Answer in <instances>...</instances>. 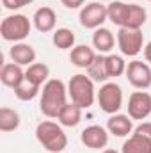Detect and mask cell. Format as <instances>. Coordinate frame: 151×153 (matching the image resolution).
<instances>
[{
	"instance_id": "obj_10",
	"label": "cell",
	"mask_w": 151,
	"mask_h": 153,
	"mask_svg": "<svg viewBox=\"0 0 151 153\" xmlns=\"http://www.w3.org/2000/svg\"><path fill=\"white\" fill-rule=\"evenodd\" d=\"M80 141L89 150H103L109 144V130L101 125H89L82 130Z\"/></svg>"
},
{
	"instance_id": "obj_21",
	"label": "cell",
	"mask_w": 151,
	"mask_h": 153,
	"mask_svg": "<svg viewBox=\"0 0 151 153\" xmlns=\"http://www.w3.org/2000/svg\"><path fill=\"white\" fill-rule=\"evenodd\" d=\"M21 119L18 111L11 109V107H2L0 109V132L4 134H9V132H14L18 130Z\"/></svg>"
},
{
	"instance_id": "obj_8",
	"label": "cell",
	"mask_w": 151,
	"mask_h": 153,
	"mask_svg": "<svg viewBox=\"0 0 151 153\" xmlns=\"http://www.w3.org/2000/svg\"><path fill=\"white\" fill-rule=\"evenodd\" d=\"M124 75L135 89L144 91V89L151 87V66L148 62H142V61H137V59L128 62V68H126Z\"/></svg>"
},
{
	"instance_id": "obj_29",
	"label": "cell",
	"mask_w": 151,
	"mask_h": 153,
	"mask_svg": "<svg viewBox=\"0 0 151 153\" xmlns=\"http://www.w3.org/2000/svg\"><path fill=\"white\" fill-rule=\"evenodd\" d=\"M61 2L66 9H78V7H84L85 0H61Z\"/></svg>"
},
{
	"instance_id": "obj_13",
	"label": "cell",
	"mask_w": 151,
	"mask_h": 153,
	"mask_svg": "<svg viewBox=\"0 0 151 153\" xmlns=\"http://www.w3.org/2000/svg\"><path fill=\"white\" fill-rule=\"evenodd\" d=\"M23 80H25V71L21 70L20 64H16V62L2 64V70H0V82H2L5 87L16 89Z\"/></svg>"
},
{
	"instance_id": "obj_19",
	"label": "cell",
	"mask_w": 151,
	"mask_h": 153,
	"mask_svg": "<svg viewBox=\"0 0 151 153\" xmlns=\"http://www.w3.org/2000/svg\"><path fill=\"white\" fill-rule=\"evenodd\" d=\"M82 111H84L82 107H78L76 103L70 102V103H66V105L62 107V111L59 112L57 119H59V123H61L62 126L73 128V126H76V125L82 121Z\"/></svg>"
},
{
	"instance_id": "obj_5",
	"label": "cell",
	"mask_w": 151,
	"mask_h": 153,
	"mask_svg": "<svg viewBox=\"0 0 151 153\" xmlns=\"http://www.w3.org/2000/svg\"><path fill=\"white\" fill-rule=\"evenodd\" d=\"M96 100L105 114H117L123 107V89L115 82H105L96 93Z\"/></svg>"
},
{
	"instance_id": "obj_26",
	"label": "cell",
	"mask_w": 151,
	"mask_h": 153,
	"mask_svg": "<svg viewBox=\"0 0 151 153\" xmlns=\"http://www.w3.org/2000/svg\"><path fill=\"white\" fill-rule=\"evenodd\" d=\"M13 91H14V94H16L18 100H21V102H30V100H34L39 93H41V87L36 85V84H32V82H29V80L25 78V80H23L16 89H13Z\"/></svg>"
},
{
	"instance_id": "obj_16",
	"label": "cell",
	"mask_w": 151,
	"mask_h": 153,
	"mask_svg": "<svg viewBox=\"0 0 151 153\" xmlns=\"http://www.w3.org/2000/svg\"><path fill=\"white\" fill-rule=\"evenodd\" d=\"M114 43H117L114 38L112 30L110 29H105V27H100L94 30L93 34V48L98 50V53H110L114 48Z\"/></svg>"
},
{
	"instance_id": "obj_32",
	"label": "cell",
	"mask_w": 151,
	"mask_h": 153,
	"mask_svg": "<svg viewBox=\"0 0 151 153\" xmlns=\"http://www.w3.org/2000/svg\"><path fill=\"white\" fill-rule=\"evenodd\" d=\"M98 2H112V0H98Z\"/></svg>"
},
{
	"instance_id": "obj_15",
	"label": "cell",
	"mask_w": 151,
	"mask_h": 153,
	"mask_svg": "<svg viewBox=\"0 0 151 153\" xmlns=\"http://www.w3.org/2000/svg\"><path fill=\"white\" fill-rule=\"evenodd\" d=\"M96 55H98V53L94 52V48H91V46H87V45H75V48H71L70 61H71V64L76 66V68L87 70V68L94 62Z\"/></svg>"
},
{
	"instance_id": "obj_23",
	"label": "cell",
	"mask_w": 151,
	"mask_h": 153,
	"mask_svg": "<svg viewBox=\"0 0 151 153\" xmlns=\"http://www.w3.org/2000/svg\"><path fill=\"white\" fill-rule=\"evenodd\" d=\"M52 43L55 45V48L59 50H71L75 48V32L71 29L61 27L57 30H53L52 34Z\"/></svg>"
},
{
	"instance_id": "obj_11",
	"label": "cell",
	"mask_w": 151,
	"mask_h": 153,
	"mask_svg": "<svg viewBox=\"0 0 151 153\" xmlns=\"http://www.w3.org/2000/svg\"><path fill=\"white\" fill-rule=\"evenodd\" d=\"M32 23L36 27V30L41 34H48V32H53L55 30V23H57V14L52 7L48 5H43L36 9L34 16H32Z\"/></svg>"
},
{
	"instance_id": "obj_9",
	"label": "cell",
	"mask_w": 151,
	"mask_h": 153,
	"mask_svg": "<svg viewBox=\"0 0 151 153\" xmlns=\"http://www.w3.org/2000/svg\"><path fill=\"white\" fill-rule=\"evenodd\" d=\"M151 114V94L146 91H133L128 98V116L132 119H146Z\"/></svg>"
},
{
	"instance_id": "obj_2",
	"label": "cell",
	"mask_w": 151,
	"mask_h": 153,
	"mask_svg": "<svg viewBox=\"0 0 151 153\" xmlns=\"http://www.w3.org/2000/svg\"><path fill=\"white\" fill-rule=\"evenodd\" d=\"M36 139L48 153H62L68 146V135L61 123L44 119L36 126Z\"/></svg>"
},
{
	"instance_id": "obj_31",
	"label": "cell",
	"mask_w": 151,
	"mask_h": 153,
	"mask_svg": "<svg viewBox=\"0 0 151 153\" xmlns=\"http://www.w3.org/2000/svg\"><path fill=\"white\" fill-rule=\"evenodd\" d=\"M101 153H119L117 150H112V148H107V150H103Z\"/></svg>"
},
{
	"instance_id": "obj_18",
	"label": "cell",
	"mask_w": 151,
	"mask_h": 153,
	"mask_svg": "<svg viewBox=\"0 0 151 153\" xmlns=\"http://www.w3.org/2000/svg\"><path fill=\"white\" fill-rule=\"evenodd\" d=\"M121 153H151V139L133 132L123 143Z\"/></svg>"
},
{
	"instance_id": "obj_33",
	"label": "cell",
	"mask_w": 151,
	"mask_h": 153,
	"mask_svg": "<svg viewBox=\"0 0 151 153\" xmlns=\"http://www.w3.org/2000/svg\"><path fill=\"white\" fill-rule=\"evenodd\" d=\"M123 2H135V0H123Z\"/></svg>"
},
{
	"instance_id": "obj_25",
	"label": "cell",
	"mask_w": 151,
	"mask_h": 153,
	"mask_svg": "<svg viewBox=\"0 0 151 153\" xmlns=\"http://www.w3.org/2000/svg\"><path fill=\"white\" fill-rule=\"evenodd\" d=\"M105 64H107V73H109L110 78L124 75L126 68H128V64L124 62L123 55H117V53H107L105 55Z\"/></svg>"
},
{
	"instance_id": "obj_20",
	"label": "cell",
	"mask_w": 151,
	"mask_h": 153,
	"mask_svg": "<svg viewBox=\"0 0 151 153\" xmlns=\"http://www.w3.org/2000/svg\"><path fill=\"white\" fill-rule=\"evenodd\" d=\"M48 76H50V68L44 62H34V64L27 66V70H25V78L39 87H43L50 80Z\"/></svg>"
},
{
	"instance_id": "obj_24",
	"label": "cell",
	"mask_w": 151,
	"mask_h": 153,
	"mask_svg": "<svg viewBox=\"0 0 151 153\" xmlns=\"http://www.w3.org/2000/svg\"><path fill=\"white\" fill-rule=\"evenodd\" d=\"M87 75L94 80V84H96V82L105 84V82L110 78L109 73H107V64H105V55H103V53H98V55H96L94 62L87 68Z\"/></svg>"
},
{
	"instance_id": "obj_27",
	"label": "cell",
	"mask_w": 151,
	"mask_h": 153,
	"mask_svg": "<svg viewBox=\"0 0 151 153\" xmlns=\"http://www.w3.org/2000/svg\"><path fill=\"white\" fill-rule=\"evenodd\" d=\"M32 2L34 0H2V5L9 11H18V9H21V7H25Z\"/></svg>"
},
{
	"instance_id": "obj_17",
	"label": "cell",
	"mask_w": 151,
	"mask_h": 153,
	"mask_svg": "<svg viewBox=\"0 0 151 153\" xmlns=\"http://www.w3.org/2000/svg\"><path fill=\"white\" fill-rule=\"evenodd\" d=\"M146 20H148L146 9L135 2H128V13H126V20L123 27L124 29H142Z\"/></svg>"
},
{
	"instance_id": "obj_1",
	"label": "cell",
	"mask_w": 151,
	"mask_h": 153,
	"mask_svg": "<svg viewBox=\"0 0 151 153\" xmlns=\"http://www.w3.org/2000/svg\"><path fill=\"white\" fill-rule=\"evenodd\" d=\"M68 85L61 78H50L41 89L39 111L43 112V116L53 119L68 103Z\"/></svg>"
},
{
	"instance_id": "obj_30",
	"label": "cell",
	"mask_w": 151,
	"mask_h": 153,
	"mask_svg": "<svg viewBox=\"0 0 151 153\" xmlns=\"http://www.w3.org/2000/svg\"><path fill=\"white\" fill-rule=\"evenodd\" d=\"M144 59H146V62H151V41L144 46Z\"/></svg>"
},
{
	"instance_id": "obj_14",
	"label": "cell",
	"mask_w": 151,
	"mask_h": 153,
	"mask_svg": "<svg viewBox=\"0 0 151 153\" xmlns=\"http://www.w3.org/2000/svg\"><path fill=\"white\" fill-rule=\"evenodd\" d=\"M9 57L13 59V62L20 64V66H30L36 62V50L29 45V43H14L9 50Z\"/></svg>"
},
{
	"instance_id": "obj_4",
	"label": "cell",
	"mask_w": 151,
	"mask_h": 153,
	"mask_svg": "<svg viewBox=\"0 0 151 153\" xmlns=\"http://www.w3.org/2000/svg\"><path fill=\"white\" fill-rule=\"evenodd\" d=\"M32 25L34 23L25 14H9L0 23V36L9 43H21L25 38H29Z\"/></svg>"
},
{
	"instance_id": "obj_6",
	"label": "cell",
	"mask_w": 151,
	"mask_h": 153,
	"mask_svg": "<svg viewBox=\"0 0 151 153\" xmlns=\"http://www.w3.org/2000/svg\"><path fill=\"white\" fill-rule=\"evenodd\" d=\"M117 46L123 55L126 57H135L144 50V34L141 29H124L121 27L117 30Z\"/></svg>"
},
{
	"instance_id": "obj_34",
	"label": "cell",
	"mask_w": 151,
	"mask_h": 153,
	"mask_svg": "<svg viewBox=\"0 0 151 153\" xmlns=\"http://www.w3.org/2000/svg\"><path fill=\"white\" fill-rule=\"evenodd\" d=\"M150 2H151V0H150Z\"/></svg>"
},
{
	"instance_id": "obj_22",
	"label": "cell",
	"mask_w": 151,
	"mask_h": 153,
	"mask_svg": "<svg viewBox=\"0 0 151 153\" xmlns=\"http://www.w3.org/2000/svg\"><path fill=\"white\" fill-rule=\"evenodd\" d=\"M107 13H109V22H112L114 25H117L119 29L124 25L126 20V13H128V2L123 0H112L107 5Z\"/></svg>"
},
{
	"instance_id": "obj_7",
	"label": "cell",
	"mask_w": 151,
	"mask_h": 153,
	"mask_svg": "<svg viewBox=\"0 0 151 153\" xmlns=\"http://www.w3.org/2000/svg\"><path fill=\"white\" fill-rule=\"evenodd\" d=\"M80 25L91 30L100 29L107 20H109V13H107V5H103L101 2H89L80 9L78 14Z\"/></svg>"
},
{
	"instance_id": "obj_28",
	"label": "cell",
	"mask_w": 151,
	"mask_h": 153,
	"mask_svg": "<svg viewBox=\"0 0 151 153\" xmlns=\"http://www.w3.org/2000/svg\"><path fill=\"white\" fill-rule=\"evenodd\" d=\"M133 132H135V134H141V135H144V137H148V139H151V121L141 123L137 128H133Z\"/></svg>"
},
{
	"instance_id": "obj_12",
	"label": "cell",
	"mask_w": 151,
	"mask_h": 153,
	"mask_svg": "<svg viewBox=\"0 0 151 153\" xmlns=\"http://www.w3.org/2000/svg\"><path fill=\"white\" fill-rule=\"evenodd\" d=\"M107 130L115 137H128L133 134V119L128 114H112L107 119Z\"/></svg>"
},
{
	"instance_id": "obj_3",
	"label": "cell",
	"mask_w": 151,
	"mask_h": 153,
	"mask_svg": "<svg viewBox=\"0 0 151 153\" xmlns=\"http://www.w3.org/2000/svg\"><path fill=\"white\" fill-rule=\"evenodd\" d=\"M68 94L71 98V102L76 103L82 109H89L93 107L94 100H96V89H94V80L89 75L84 73H76L70 78L68 82Z\"/></svg>"
}]
</instances>
